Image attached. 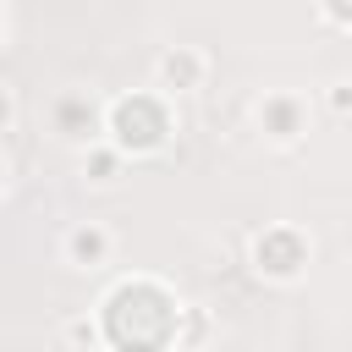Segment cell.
<instances>
[{
  "instance_id": "1",
  "label": "cell",
  "mask_w": 352,
  "mask_h": 352,
  "mask_svg": "<svg viewBox=\"0 0 352 352\" xmlns=\"http://www.w3.org/2000/svg\"><path fill=\"white\" fill-rule=\"evenodd\" d=\"M336 16H352V0H336Z\"/></svg>"
}]
</instances>
